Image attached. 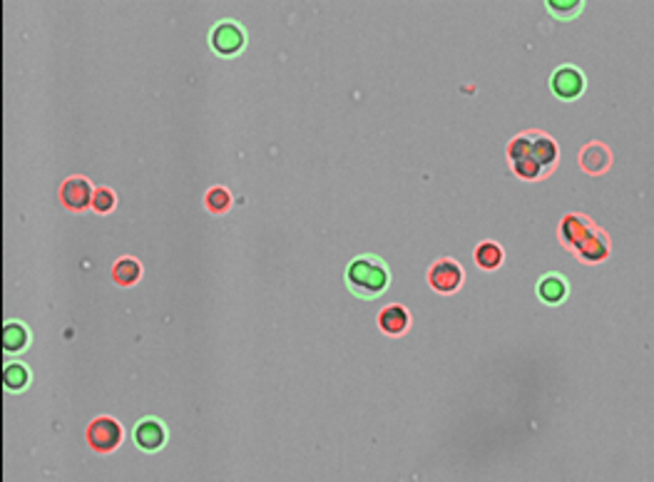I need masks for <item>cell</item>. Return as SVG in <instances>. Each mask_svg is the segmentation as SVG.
<instances>
[{
	"mask_svg": "<svg viewBox=\"0 0 654 482\" xmlns=\"http://www.w3.org/2000/svg\"><path fill=\"white\" fill-rule=\"evenodd\" d=\"M535 294L543 301L545 306H560L564 304V299L570 296V281L562 276L560 271L543 273L535 283Z\"/></svg>",
	"mask_w": 654,
	"mask_h": 482,
	"instance_id": "obj_10",
	"label": "cell"
},
{
	"mask_svg": "<svg viewBox=\"0 0 654 482\" xmlns=\"http://www.w3.org/2000/svg\"><path fill=\"white\" fill-rule=\"evenodd\" d=\"M597 224L590 219L587 214H580V211H572V214H564L562 221L557 226V239L567 252L575 254L577 249L595 234Z\"/></svg>",
	"mask_w": 654,
	"mask_h": 482,
	"instance_id": "obj_5",
	"label": "cell"
},
{
	"mask_svg": "<svg viewBox=\"0 0 654 482\" xmlns=\"http://www.w3.org/2000/svg\"><path fill=\"white\" fill-rule=\"evenodd\" d=\"M27 378H30V376H27V368L20 366V363H13V366L6 368V385H8L11 390L25 388Z\"/></svg>",
	"mask_w": 654,
	"mask_h": 482,
	"instance_id": "obj_22",
	"label": "cell"
},
{
	"mask_svg": "<svg viewBox=\"0 0 654 482\" xmlns=\"http://www.w3.org/2000/svg\"><path fill=\"white\" fill-rule=\"evenodd\" d=\"M530 140H533V144H530V157H533L535 162H538V167L543 169V179L550 177V174L557 169V162H560L557 142L540 130H530Z\"/></svg>",
	"mask_w": 654,
	"mask_h": 482,
	"instance_id": "obj_7",
	"label": "cell"
},
{
	"mask_svg": "<svg viewBox=\"0 0 654 482\" xmlns=\"http://www.w3.org/2000/svg\"><path fill=\"white\" fill-rule=\"evenodd\" d=\"M167 438H169L167 425H164L159 418H142L137 425H135V430H132L135 445H137L140 450H144V452L162 450L164 443H167Z\"/></svg>",
	"mask_w": 654,
	"mask_h": 482,
	"instance_id": "obj_8",
	"label": "cell"
},
{
	"mask_svg": "<svg viewBox=\"0 0 654 482\" xmlns=\"http://www.w3.org/2000/svg\"><path fill=\"white\" fill-rule=\"evenodd\" d=\"M122 438H125V430H122V425L117 423L115 418H110V415H100V418H95L90 423V428H87V443H90V447L95 452H112L120 447Z\"/></svg>",
	"mask_w": 654,
	"mask_h": 482,
	"instance_id": "obj_6",
	"label": "cell"
},
{
	"mask_svg": "<svg viewBox=\"0 0 654 482\" xmlns=\"http://www.w3.org/2000/svg\"><path fill=\"white\" fill-rule=\"evenodd\" d=\"M346 286L361 301H376L388 291L393 273L378 254H359L346 264Z\"/></svg>",
	"mask_w": 654,
	"mask_h": 482,
	"instance_id": "obj_1",
	"label": "cell"
},
{
	"mask_svg": "<svg viewBox=\"0 0 654 482\" xmlns=\"http://www.w3.org/2000/svg\"><path fill=\"white\" fill-rule=\"evenodd\" d=\"M3 341H6V351L16 353V351H20V348H25V343H27V330L23 328L20 323H8V326H6V335H3Z\"/></svg>",
	"mask_w": 654,
	"mask_h": 482,
	"instance_id": "obj_20",
	"label": "cell"
},
{
	"mask_svg": "<svg viewBox=\"0 0 654 482\" xmlns=\"http://www.w3.org/2000/svg\"><path fill=\"white\" fill-rule=\"evenodd\" d=\"M413 316L411 311L403 304H388L378 311L376 316V326L381 328V333L390 335V338H398V335H406L411 330Z\"/></svg>",
	"mask_w": 654,
	"mask_h": 482,
	"instance_id": "obj_9",
	"label": "cell"
},
{
	"mask_svg": "<svg viewBox=\"0 0 654 482\" xmlns=\"http://www.w3.org/2000/svg\"><path fill=\"white\" fill-rule=\"evenodd\" d=\"M249 35L244 30L242 23L232 20V18H224V20H216L209 30V47L211 53L219 55V58H239V55L247 50Z\"/></svg>",
	"mask_w": 654,
	"mask_h": 482,
	"instance_id": "obj_2",
	"label": "cell"
},
{
	"mask_svg": "<svg viewBox=\"0 0 654 482\" xmlns=\"http://www.w3.org/2000/svg\"><path fill=\"white\" fill-rule=\"evenodd\" d=\"M473 261L481 271H498V268L502 266V261H505V249H502L498 241L486 239L475 247Z\"/></svg>",
	"mask_w": 654,
	"mask_h": 482,
	"instance_id": "obj_14",
	"label": "cell"
},
{
	"mask_svg": "<svg viewBox=\"0 0 654 482\" xmlns=\"http://www.w3.org/2000/svg\"><path fill=\"white\" fill-rule=\"evenodd\" d=\"M117 204V197L112 189L107 187H100V189H92V199H90V206L97 211V214H110L112 209H115Z\"/></svg>",
	"mask_w": 654,
	"mask_h": 482,
	"instance_id": "obj_19",
	"label": "cell"
},
{
	"mask_svg": "<svg viewBox=\"0 0 654 482\" xmlns=\"http://www.w3.org/2000/svg\"><path fill=\"white\" fill-rule=\"evenodd\" d=\"M577 164L585 174H605L612 167V152L602 142H587L577 154Z\"/></svg>",
	"mask_w": 654,
	"mask_h": 482,
	"instance_id": "obj_11",
	"label": "cell"
},
{
	"mask_svg": "<svg viewBox=\"0 0 654 482\" xmlns=\"http://www.w3.org/2000/svg\"><path fill=\"white\" fill-rule=\"evenodd\" d=\"M426 278H428V283H431V288L436 291V294L450 296V294H455L460 286H463L465 271H463V266L455 261V259L443 257V259H436V261L431 264Z\"/></svg>",
	"mask_w": 654,
	"mask_h": 482,
	"instance_id": "obj_4",
	"label": "cell"
},
{
	"mask_svg": "<svg viewBox=\"0 0 654 482\" xmlns=\"http://www.w3.org/2000/svg\"><path fill=\"white\" fill-rule=\"evenodd\" d=\"M60 199L68 209L82 211L85 206H90L92 199V184L85 177H70L65 179V184L60 187Z\"/></svg>",
	"mask_w": 654,
	"mask_h": 482,
	"instance_id": "obj_12",
	"label": "cell"
},
{
	"mask_svg": "<svg viewBox=\"0 0 654 482\" xmlns=\"http://www.w3.org/2000/svg\"><path fill=\"white\" fill-rule=\"evenodd\" d=\"M610 252H612L610 234L597 226L595 234H592L590 239H587L585 244L575 252V257H577V261H582V264H602L607 257H610Z\"/></svg>",
	"mask_w": 654,
	"mask_h": 482,
	"instance_id": "obj_13",
	"label": "cell"
},
{
	"mask_svg": "<svg viewBox=\"0 0 654 482\" xmlns=\"http://www.w3.org/2000/svg\"><path fill=\"white\" fill-rule=\"evenodd\" d=\"M234 204V197L227 187L216 184V187H209L204 194V206L209 214H227Z\"/></svg>",
	"mask_w": 654,
	"mask_h": 482,
	"instance_id": "obj_16",
	"label": "cell"
},
{
	"mask_svg": "<svg viewBox=\"0 0 654 482\" xmlns=\"http://www.w3.org/2000/svg\"><path fill=\"white\" fill-rule=\"evenodd\" d=\"M512 174L525 179V182H540V179H543V169L538 167V162H535L530 154L517 159V162H512Z\"/></svg>",
	"mask_w": 654,
	"mask_h": 482,
	"instance_id": "obj_18",
	"label": "cell"
},
{
	"mask_svg": "<svg viewBox=\"0 0 654 482\" xmlns=\"http://www.w3.org/2000/svg\"><path fill=\"white\" fill-rule=\"evenodd\" d=\"M550 92L562 102H575L580 100L587 89V78L577 65H560L553 70L548 80Z\"/></svg>",
	"mask_w": 654,
	"mask_h": 482,
	"instance_id": "obj_3",
	"label": "cell"
},
{
	"mask_svg": "<svg viewBox=\"0 0 654 482\" xmlns=\"http://www.w3.org/2000/svg\"><path fill=\"white\" fill-rule=\"evenodd\" d=\"M530 144H533V140H530V132H522V135H515L510 142H507V159L512 162H517V159L528 157L530 154Z\"/></svg>",
	"mask_w": 654,
	"mask_h": 482,
	"instance_id": "obj_21",
	"label": "cell"
},
{
	"mask_svg": "<svg viewBox=\"0 0 654 482\" xmlns=\"http://www.w3.org/2000/svg\"><path fill=\"white\" fill-rule=\"evenodd\" d=\"M140 276H142V266H140L137 259L122 257L112 264V281H115L117 286H122V288L135 286V283L140 281Z\"/></svg>",
	"mask_w": 654,
	"mask_h": 482,
	"instance_id": "obj_15",
	"label": "cell"
},
{
	"mask_svg": "<svg viewBox=\"0 0 654 482\" xmlns=\"http://www.w3.org/2000/svg\"><path fill=\"white\" fill-rule=\"evenodd\" d=\"M545 8L555 20H575L585 11V3L582 0H548Z\"/></svg>",
	"mask_w": 654,
	"mask_h": 482,
	"instance_id": "obj_17",
	"label": "cell"
}]
</instances>
